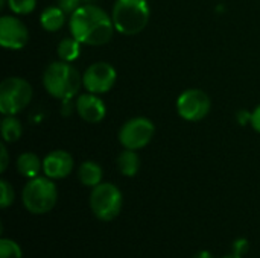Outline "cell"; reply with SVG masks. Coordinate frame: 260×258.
Listing matches in <instances>:
<instances>
[{
	"instance_id": "cell-23",
	"label": "cell",
	"mask_w": 260,
	"mask_h": 258,
	"mask_svg": "<svg viewBox=\"0 0 260 258\" xmlns=\"http://www.w3.org/2000/svg\"><path fill=\"white\" fill-rule=\"evenodd\" d=\"M248 248H250V243L247 242V239H238V240L233 243V251H235V254H238V255L245 254V252L248 251Z\"/></svg>"
},
{
	"instance_id": "cell-1",
	"label": "cell",
	"mask_w": 260,
	"mask_h": 258,
	"mask_svg": "<svg viewBox=\"0 0 260 258\" xmlns=\"http://www.w3.org/2000/svg\"><path fill=\"white\" fill-rule=\"evenodd\" d=\"M69 26L72 36L85 46H104L116 30L111 15L94 3L82 5L70 14Z\"/></svg>"
},
{
	"instance_id": "cell-9",
	"label": "cell",
	"mask_w": 260,
	"mask_h": 258,
	"mask_svg": "<svg viewBox=\"0 0 260 258\" xmlns=\"http://www.w3.org/2000/svg\"><path fill=\"white\" fill-rule=\"evenodd\" d=\"M117 79L116 68L108 62H93L87 67L82 75V84L88 93L93 94H104L108 93Z\"/></svg>"
},
{
	"instance_id": "cell-12",
	"label": "cell",
	"mask_w": 260,
	"mask_h": 258,
	"mask_svg": "<svg viewBox=\"0 0 260 258\" xmlns=\"http://www.w3.org/2000/svg\"><path fill=\"white\" fill-rule=\"evenodd\" d=\"M76 113L87 123H99L107 116V106L99 94L85 93L76 99Z\"/></svg>"
},
{
	"instance_id": "cell-11",
	"label": "cell",
	"mask_w": 260,
	"mask_h": 258,
	"mask_svg": "<svg viewBox=\"0 0 260 258\" xmlns=\"http://www.w3.org/2000/svg\"><path fill=\"white\" fill-rule=\"evenodd\" d=\"M75 161L67 151H52L43 160V172L50 179L67 178L73 170Z\"/></svg>"
},
{
	"instance_id": "cell-6",
	"label": "cell",
	"mask_w": 260,
	"mask_h": 258,
	"mask_svg": "<svg viewBox=\"0 0 260 258\" xmlns=\"http://www.w3.org/2000/svg\"><path fill=\"white\" fill-rule=\"evenodd\" d=\"M122 193L114 184L101 182L93 187L90 195V208L99 220L110 222L116 219L122 210Z\"/></svg>"
},
{
	"instance_id": "cell-30",
	"label": "cell",
	"mask_w": 260,
	"mask_h": 258,
	"mask_svg": "<svg viewBox=\"0 0 260 258\" xmlns=\"http://www.w3.org/2000/svg\"><path fill=\"white\" fill-rule=\"evenodd\" d=\"M93 2H96V0H81L82 5H90V3H93Z\"/></svg>"
},
{
	"instance_id": "cell-14",
	"label": "cell",
	"mask_w": 260,
	"mask_h": 258,
	"mask_svg": "<svg viewBox=\"0 0 260 258\" xmlns=\"http://www.w3.org/2000/svg\"><path fill=\"white\" fill-rule=\"evenodd\" d=\"M15 166H17V172H18L21 176L32 179V178L38 176L40 170L43 169V161H40V158H38L35 154H32V152H24V154H21V155L17 158Z\"/></svg>"
},
{
	"instance_id": "cell-17",
	"label": "cell",
	"mask_w": 260,
	"mask_h": 258,
	"mask_svg": "<svg viewBox=\"0 0 260 258\" xmlns=\"http://www.w3.org/2000/svg\"><path fill=\"white\" fill-rule=\"evenodd\" d=\"M0 128H2V138L6 143H14L20 140L23 134V125L15 116H5Z\"/></svg>"
},
{
	"instance_id": "cell-25",
	"label": "cell",
	"mask_w": 260,
	"mask_h": 258,
	"mask_svg": "<svg viewBox=\"0 0 260 258\" xmlns=\"http://www.w3.org/2000/svg\"><path fill=\"white\" fill-rule=\"evenodd\" d=\"M250 125L253 126V129H254L256 132H259L260 134V105L259 106H256L254 111H251V122H250Z\"/></svg>"
},
{
	"instance_id": "cell-29",
	"label": "cell",
	"mask_w": 260,
	"mask_h": 258,
	"mask_svg": "<svg viewBox=\"0 0 260 258\" xmlns=\"http://www.w3.org/2000/svg\"><path fill=\"white\" fill-rule=\"evenodd\" d=\"M224 258H242L241 257V255H238V254H235V252H233V254H230V255H225V257Z\"/></svg>"
},
{
	"instance_id": "cell-27",
	"label": "cell",
	"mask_w": 260,
	"mask_h": 258,
	"mask_svg": "<svg viewBox=\"0 0 260 258\" xmlns=\"http://www.w3.org/2000/svg\"><path fill=\"white\" fill-rule=\"evenodd\" d=\"M193 258H213V255L209 251H201V252H198Z\"/></svg>"
},
{
	"instance_id": "cell-24",
	"label": "cell",
	"mask_w": 260,
	"mask_h": 258,
	"mask_svg": "<svg viewBox=\"0 0 260 258\" xmlns=\"http://www.w3.org/2000/svg\"><path fill=\"white\" fill-rule=\"evenodd\" d=\"M0 172L3 173L6 169H8V164H9V155H8V149L5 144H0Z\"/></svg>"
},
{
	"instance_id": "cell-20",
	"label": "cell",
	"mask_w": 260,
	"mask_h": 258,
	"mask_svg": "<svg viewBox=\"0 0 260 258\" xmlns=\"http://www.w3.org/2000/svg\"><path fill=\"white\" fill-rule=\"evenodd\" d=\"M23 252L18 243L9 239H2L0 240V258H21Z\"/></svg>"
},
{
	"instance_id": "cell-10",
	"label": "cell",
	"mask_w": 260,
	"mask_h": 258,
	"mask_svg": "<svg viewBox=\"0 0 260 258\" xmlns=\"http://www.w3.org/2000/svg\"><path fill=\"white\" fill-rule=\"evenodd\" d=\"M29 41L26 24L15 15H3L0 18V44L5 49L20 50Z\"/></svg>"
},
{
	"instance_id": "cell-3",
	"label": "cell",
	"mask_w": 260,
	"mask_h": 258,
	"mask_svg": "<svg viewBox=\"0 0 260 258\" xmlns=\"http://www.w3.org/2000/svg\"><path fill=\"white\" fill-rule=\"evenodd\" d=\"M151 8L148 0H116L111 18L122 35H137L149 23Z\"/></svg>"
},
{
	"instance_id": "cell-26",
	"label": "cell",
	"mask_w": 260,
	"mask_h": 258,
	"mask_svg": "<svg viewBox=\"0 0 260 258\" xmlns=\"http://www.w3.org/2000/svg\"><path fill=\"white\" fill-rule=\"evenodd\" d=\"M238 122H239V125H247V123H250V122H251V113L247 111V109H241V111L238 113Z\"/></svg>"
},
{
	"instance_id": "cell-8",
	"label": "cell",
	"mask_w": 260,
	"mask_h": 258,
	"mask_svg": "<svg viewBox=\"0 0 260 258\" xmlns=\"http://www.w3.org/2000/svg\"><path fill=\"white\" fill-rule=\"evenodd\" d=\"M212 102L206 91L200 88H189L177 99V113L187 122H200L210 113Z\"/></svg>"
},
{
	"instance_id": "cell-4",
	"label": "cell",
	"mask_w": 260,
	"mask_h": 258,
	"mask_svg": "<svg viewBox=\"0 0 260 258\" xmlns=\"http://www.w3.org/2000/svg\"><path fill=\"white\" fill-rule=\"evenodd\" d=\"M24 208L32 214L49 213L58 199V190L53 179L44 176H35L27 181L21 193Z\"/></svg>"
},
{
	"instance_id": "cell-22",
	"label": "cell",
	"mask_w": 260,
	"mask_h": 258,
	"mask_svg": "<svg viewBox=\"0 0 260 258\" xmlns=\"http://www.w3.org/2000/svg\"><path fill=\"white\" fill-rule=\"evenodd\" d=\"M58 6L66 14H73L78 8L82 6V3H81V0H58Z\"/></svg>"
},
{
	"instance_id": "cell-15",
	"label": "cell",
	"mask_w": 260,
	"mask_h": 258,
	"mask_svg": "<svg viewBox=\"0 0 260 258\" xmlns=\"http://www.w3.org/2000/svg\"><path fill=\"white\" fill-rule=\"evenodd\" d=\"M78 178L85 187H96L102 182V167L94 161H84L79 166Z\"/></svg>"
},
{
	"instance_id": "cell-2",
	"label": "cell",
	"mask_w": 260,
	"mask_h": 258,
	"mask_svg": "<svg viewBox=\"0 0 260 258\" xmlns=\"http://www.w3.org/2000/svg\"><path fill=\"white\" fill-rule=\"evenodd\" d=\"M44 90L55 99L69 100L75 97L82 84V75L70 62L55 61L43 73Z\"/></svg>"
},
{
	"instance_id": "cell-16",
	"label": "cell",
	"mask_w": 260,
	"mask_h": 258,
	"mask_svg": "<svg viewBox=\"0 0 260 258\" xmlns=\"http://www.w3.org/2000/svg\"><path fill=\"white\" fill-rule=\"evenodd\" d=\"M117 169L125 176H134L140 170V157L137 151L125 149L117 157Z\"/></svg>"
},
{
	"instance_id": "cell-28",
	"label": "cell",
	"mask_w": 260,
	"mask_h": 258,
	"mask_svg": "<svg viewBox=\"0 0 260 258\" xmlns=\"http://www.w3.org/2000/svg\"><path fill=\"white\" fill-rule=\"evenodd\" d=\"M6 5H8V0H0V9H5Z\"/></svg>"
},
{
	"instance_id": "cell-7",
	"label": "cell",
	"mask_w": 260,
	"mask_h": 258,
	"mask_svg": "<svg viewBox=\"0 0 260 258\" xmlns=\"http://www.w3.org/2000/svg\"><path fill=\"white\" fill-rule=\"evenodd\" d=\"M155 134L154 123L146 117H134L125 122L119 131V141L125 149L140 151L146 148Z\"/></svg>"
},
{
	"instance_id": "cell-21",
	"label": "cell",
	"mask_w": 260,
	"mask_h": 258,
	"mask_svg": "<svg viewBox=\"0 0 260 258\" xmlns=\"http://www.w3.org/2000/svg\"><path fill=\"white\" fill-rule=\"evenodd\" d=\"M0 192H2L0 207L2 208H8L14 202V189H12V186L6 179H2L0 181Z\"/></svg>"
},
{
	"instance_id": "cell-5",
	"label": "cell",
	"mask_w": 260,
	"mask_h": 258,
	"mask_svg": "<svg viewBox=\"0 0 260 258\" xmlns=\"http://www.w3.org/2000/svg\"><path fill=\"white\" fill-rule=\"evenodd\" d=\"M34 90L30 84L18 76H11L0 84V113L3 116H17L32 100Z\"/></svg>"
},
{
	"instance_id": "cell-19",
	"label": "cell",
	"mask_w": 260,
	"mask_h": 258,
	"mask_svg": "<svg viewBox=\"0 0 260 258\" xmlns=\"http://www.w3.org/2000/svg\"><path fill=\"white\" fill-rule=\"evenodd\" d=\"M9 9L17 15H29L37 8V0H8Z\"/></svg>"
},
{
	"instance_id": "cell-18",
	"label": "cell",
	"mask_w": 260,
	"mask_h": 258,
	"mask_svg": "<svg viewBox=\"0 0 260 258\" xmlns=\"http://www.w3.org/2000/svg\"><path fill=\"white\" fill-rule=\"evenodd\" d=\"M81 44L82 43H79L75 36L61 40L56 47V53H58L59 59L66 61V62H73L75 59H78V56L81 53Z\"/></svg>"
},
{
	"instance_id": "cell-13",
	"label": "cell",
	"mask_w": 260,
	"mask_h": 258,
	"mask_svg": "<svg viewBox=\"0 0 260 258\" xmlns=\"http://www.w3.org/2000/svg\"><path fill=\"white\" fill-rule=\"evenodd\" d=\"M40 23L44 30L47 32H56L59 30L66 23V12L56 5L46 8L40 15Z\"/></svg>"
}]
</instances>
